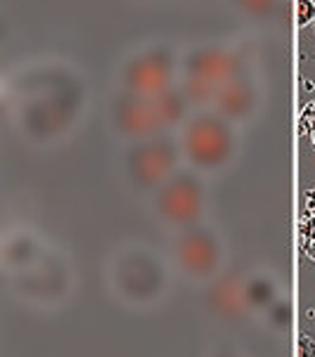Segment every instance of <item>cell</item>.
Here are the masks:
<instances>
[{
    "label": "cell",
    "instance_id": "9a60e30c",
    "mask_svg": "<svg viewBox=\"0 0 315 357\" xmlns=\"http://www.w3.org/2000/svg\"><path fill=\"white\" fill-rule=\"evenodd\" d=\"M242 20L251 24H270L282 10V0H228Z\"/></svg>",
    "mask_w": 315,
    "mask_h": 357
},
{
    "label": "cell",
    "instance_id": "ba28073f",
    "mask_svg": "<svg viewBox=\"0 0 315 357\" xmlns=\"http://www.w3.org/2000/svg\"><path fill=\"white\" fill-rule=\"evenodd\" d=\"M180 52L173 43L154 40L131 50L119 64L117 86L138 95H159L178 86L180 81Z\"/></svg>",
    "mask_w": 315,
    "mask_h": 357
},
{
    "label": "cell",
    "instance_id": "9c48e42d",
    "mask_svg": "<svg viewBox=\"0 0 315 357\" xmlns=\"http://www.w3.org/2000/svg\"><path fill=\"white\" fill-rule=\"evenodd\" d=\"M107 116L114 135L124 142H138L147 140V137L173 132L156 95L147 98V95H138L117 88V93L109 100Z\"/></svg>",
    "mask_w": 315,
    "mask_h": 357
},
{
    "label": "cell",
    "instance_id": "5b68a950",
    "mask_svg": "<svg viewBox=\"0 0 315 357\" xmlns=\"http://www.w3.org/2000/svg\"><path fill=\"white\" fill-rule=\"evenodd\" d=\"M166 253L175 275L199 287L228 270V239L223 229L211 220L171 232Z\"/></svg>",
    "mask_w": 315,
    "mask_h": 357
},
{
    "label": "cell",
    "instance_id": "8fae6325",
    "mask_svg": "<svg viewBox=\"0 0 315 357\" xmlns=\"http://www.w3.org/2000/svg\"><path fill=\"white\" fill-rule=\"evenodd\" d=\"M244 275L247 270L228 268L216 280L204 284L202 307L211 319L226 326H237L254 317L244 296Z\"/></svg>",
    "mask_w": 315,
    "mask_h": 357
},
{
    "label": "cell",
    "instance_id": "8992f818",
    "mask_svg": "<svg viewBox=\"0 0 315 357\" xmlns=\"http://www.w3.org/2000/svg\"><path fill=\"white\" fill-rule=\"evenodd\" d=\"M147 202L152 218L168 232L199 225L211 213L209 178L190 166H180Z\"/></svg>",
    "mask_w": 315,
    "mask_h": 357
},
{
    "label": "cell",
    "instance_id": "7c38bea8",
    "mask_svg": "<svg viewBox=\"0 0 315 357\" xmlns=\"http://www.w3.org/2000/svg\"><path fill=\"white\" fill-rule=\"evenodd\" d=\"M261 100H263L261 86H258L254 74H247L223 83L216 90L211 109L221 114L223 119H228L230 123L242 126V123H249L256 116V112L261 109Z\"/></svg>",
    "mask_w": 315,
    "mask_h": 357
},
{
    "label": "cell",
    "instance_id": "ffe728a7",
    "mask_svg": "<svg viewBox=\"0 0 315 357\" xmlns=\"http://www.w3.org/2000/svg\"><path fill=\"white\" fill-rule=\"evenodd\" d=\"M296 357H315V341L311 336L301 334L296 338Z\"/></svg>",
    "mask_w": 315,
    "mask_h": 357
},
{
    "label": "cell",
    "instance_id": "277c9868",
    "mask_svg": "<svg viewBox=\"0 0 315 357\" xmlns=\"http://www.w3.org/2000/svg\"><path fill=\"white\" fill-rule=\"evenodd\" d=\"M8 289L22 303L36 310H57L69 303L78 287V272L71 256L59 246L50 244L45 256L34 268L20 275L5 277Z\"/></svg>",
    "mask_w": 315,
    "mask_h": 357
},
{
    "label": "cell",
    "instance_id": "e0dca14e",
    "mask_svg": "<svg viewBox=\"0 0 315 357\" xmlns=\"http://www.w3.org/2000/svg\"><path fill=\"white\" fill-rule=\"evenodd\" d=\"M204 357H247V353L233 341H218L204 353Z\"/></svg>",
    "mask_w": 315,
    "mask_h": 357
},
{
    "label": "cell",
    "instance_id": "52a82bcc",
    "mask_svg": "<svg viewBox=\"0 0 315 357\" xmlns=\"http://www.w3.org/2000/svg\"><path fill=\"white\" fill-rule=\"evenodd\" d=\"M183 163L175 132L126 142L119 159L121 183L135 197H152Z\"/></svg>",
    "mask_w": 315,
    "mask_h": 357
},
{
    "label": "cell",
    "instance_id": "6da1fadb",
    "mask_svg": "<svg viewBox=\"0 0 315 357\" xmlns=\"http://www.w3.org/2000/svg\"><path fill=\"white\" fill-rule=\"evenodd\" d=\"M17 126L29 142L54 144L78 126L86 86L64 64H38L17 78Z\"/></svg>",
    "mask_w": 315,
    "mask_h": 357
},
{
    "label": "cell",
    "instance_id": "7a4b0ae2",
    "mask_svg": "<svg viewBox=\"0 0 315 357\" xmlns=\"http://www.w3.org/2000/svg\"><path fill=\"white\" fill-rule=\"evenodd\" d=\"M173 265L145 241H124L109 253L105 265L107 289L131 310H152L166 301L173 287Z\"/></svg>",
    "mask_w": 315,
    "mask_h": 357
},
{
    "label": "cell",
    "instance_id": "30bf717a",
    "mask_svg": "<svg viewBox=\"0 0 315 357\" xmlns=\"http://www.w3.org/2000/svg\"><path fill=\"white\" fill-rule=\"evenodd\" d=\"M251 74V54L244 45L199 43L180 52V78L221 88L233 78Z\"/></svg>",
    "mask_w": 315,
    "mask_h": 357
},
{
    "label": "cell",
    "instance_id": "3957f363",
    "mask_svg": "<svg viewBox=\"0 0 315 357\" xmlns=\"http://www.w3.org/2000/svg\"><path fill=\"white\" fill-rule=\"evenodd\" d=\"M175 135L183 163L207 178L226 173L240 154L237 126L223 119L214 109H192Z\"/></svg>",
    "mask_w": 315,
    "mask_h": 357
},
{
    "label": "cell",
    "instance_id": "2e32d148",
    "mask_svg": "<svg viewBox=\"0 0 315 357\" xmlns=\"http://www.w3.org/2000/svg\"><path fill=\"white\" fill-rule=\"evenodd\" d=\"M261 322L270 334H284V331L292 329L294 322V303L289 296H280V298L272 303L268 310L261 314Z\"/></svg>",
    "mask_w": 315,
    "mask_h": 357
},
{
    "label": "cell",
    "instance_id": "5bb4252c",
    "mask_svg": "<svg viewBox=\"0 0 315 357\" xmlns=\"http://www.w3.org/2000/svg\"><path fill=\"white\" fill-rule=\"evenodd\" d=\"M282 294H284V289H282L280 277L275 275V270L265 268V265L247 270L244 296H247V303H249V310L254 312V317H261Z\"/></svg>",
    "mask_w": 315,
    "mask_h": 357
},
{
    "label": "cell",
    "instance_id": "ac0fdd59",
    "mask_svg": "<svg viewBox=\"0 0 315 357\" xmlns=\"http://www.w3.org/2000/svg\"><path fill=\"white\" fill-rule=\"evenodd\" d=\"M315 24V0H296V26Z\"/></svg>",
    "mask_w": 315,
    "mask_h": 357
},
{
    "label": "cell",
    "instance_id": "4fadbf2b",
    "mask_svg": "<svg viewBox=\"0 0 315 357\" xmlns=\"http://www.w3.org/2000/svg\"><path fill=\"white\" fill-rule=\"evenodd\" d=\"M47 249H50V241L41 232H36L34 227L17 225L15 229H10L3 239V249H0L5 277L20 275V272L34 268L45 256Z\"/></svg>",
    "mask_w": 315,
    "mask_h": 357
},
{
    "label": "cell",
    "instance_id": "d6986e66",
    "mask_svg": "<svg viewBox=\"0 0 315 357\" xmlns=\"http://www.w3.org/2000/svg\"><path fill=\"white\" fill-rule=\"evenodd\" d=\"M301 130L311 137V144L315 149V102H311V105L301 112Z\"/></svg>",
    "mask_w": 315,
    "mask_h": 357
}]
</instances>
